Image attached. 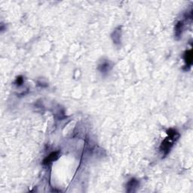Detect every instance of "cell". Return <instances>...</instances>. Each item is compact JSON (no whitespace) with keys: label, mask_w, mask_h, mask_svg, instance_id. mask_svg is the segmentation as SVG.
Returning <instances> with one entry per match:
<instances>
[{"label":"cell","mask_w":193,"mask_h":193,"mask_svg":"<svg viewBox=\"0 0 193 193\" xmlns=\"http://www.w3.org/2000/svg\"><path fill=\"white\" fill-rule=\"evenodd\" d=\"M184 60L186 63V66L190 67V66L192 65V50H189V51H186V53H185L184 54Z\"/></svg>","instance_id":"obj_5"},{"label":"cell","mask_w":193,"mask_h":193,"mask_svg":"<svg viewBox=\"0 0 193 193\" xmlns=\"http://www.w3.org/2000/svg\"><path fill=\"white\" fill-rule=\"evenodd\" d=\"M175 37L177 39H179L182 36V32H183V23L181 22V21H179V22L177 23V24L175 25Z\"/></svg>","instance_id":"obj_4"},{"label":"cell","mask_w":193,"mask_h":193,"mask_svg":"<svg viewBox=\"0 0 193 193\" xmlns=\"http://www.w3.org/2000/svg\"><path fill=\"white\" fill-rule=\"evenodd\" d=\"M59 156H60V152H59V151H56V152H52V153H51L49 155H48V156L43 160L42 164H44V165H48V164H51L53 161L58 159Z\"/></svg>","instance_id":"obj_3"},{"label":"cell","mask_w":193,"mask_h":193,"mask_svg":"<svg viewBox=\"0 0 193 193\" xmlns=\"http://www.w3.org/2000/svg\"><path fill=\"white\" fill-rule=\"evenodd\" d=\"M120 36H121V32H120V27H118L116 30L113 32V39L114 43H118L120 42Z\"/></svg>","instance_id":"obj_7"},{"label":"cell","mask_w":193,"mask_h":193,"mask_svg":"<svg viewBox=\"0 0 193 193\" xmlns=\"http://www.w3.org/2000/svg\"><path fill=\"white\" fill-rule=\"evenodd\" d=\"M167 134L168 137L162 141L161 146H160V151L162 152L164 155H168L169 153L171 148L174 146V142L180 137V134H178V132L172 128L167 130Z\"/></svg>","instance_id":"obj_1"},{"label":"cell","mask_w":193,"mask_h":193,"mask_svg":"<svg viewBox=\"0 0 193 193\" xmlns=\"http://www.w3.org/2000/svg\"><path fill=\"white\" fill-rule=\"evenodd\" d=\"M139 186V181L134 178H132L127 182L126 185V190L127 192H134Z\"/></svg>","instance_id":"obj_2"},{"label":"cell","mask_w":193,"mask_h":193,"mask_svg":"<svg viewBox=\"0 0 193 193\" xmlns=\"http://www.w3.org/2000/svg\"><path fill=\"white\" fill-rule=\"evenodd\" d=\"M110 69V63L108 61H103L102 63L99 65L98 69L101 73H107Z\"/></svg>","instance_id":"obj_6"},{"label":"cell","mask_w":193,"mask_h":193,"mask_svg":"<svg viewBox=\"0 0 193 193\" xmlns=\"http://www.w3.org/2000/svg\"><path fill=\"white\" fill-rule=\"evenodd\" d=\"M23 82H24V79H23L22 76H18L16 79V81H15V83H16V85H18V86H21L23 84Z\"/></svg>","instance_id":"obj_8"}]
</instances>
